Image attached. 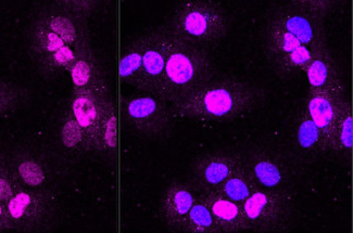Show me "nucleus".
Wrapping results in <instances>:
<instances>
[{"mask_svg": "<svg viewBox=\"0 0 353 233\" xmlns=\"http://www.w3.org/2000/svg\"><path fill=\"white\" fill-rule=\"evenodd\" d=\"M105 82L81 91H73L71 111L88 138V150L95 151L96 138L108 100Z\"/></svg>", "mask_w": 353, "mask_h": 233, "instance_id": "nucleus-9", "label": "nucleus"}, {"mask_svg": "<svg viewBox=\"0 0 353 233\" xmlns=\"http://www.w3.org/2000/svg\"><path fill=\"white\" fill-rule=\"evenodd\" d=\"M263 93L254 85L239 78L212 80L171 107L174 118L194 121L228 122L254 110Z\"/></svg>", "mask_w": 353, "mask_h": 233, "instance_id": "nucleus-2", "label": "nucleus"}, {"mask_svg": "<svg viewBox=\"0 0 353 233\" xmlns=\"http://www.w3.org/2000/svg\"><path fill=\"white\" fill-rule=\"evenodd\" d=\"M22 188L14 172L7 166L0 169V202L7 203Z\"/></svg>", "mask_w": 353, "mask_h": 233, "instance_id": "nucleus-28", "label": "nucleus"}, {"mask_svg": "<svg viewBox=\"0 0 353 233\" xmlns=\"http://www.w3.org/2000/svg\"><path fill=\"white\" fill-rule=\"evenodd\" d=\"M256 185L263 186L266 189H275L284 181L283 170L271 155L266 153H258L251 159V165L248 166Z\"/></svg>", "mask_w": 353, "mask_h": 233, "instance_id": "nucleus-20", "label": "nucleus"}, {"mask_svg": "<svg viewBox=\"0 0 353 233\" xmlns=\"http://www.w3.org/2000/svg\"><path fill=\"white\" fill-rule=\"evenodd\" d=\"M245 231H274L286 223L290 200L286 193L274 189H256L241 204Z\"/></svg>", "mask_w": 353, "mask_h": 233, "instance_id": "nucleus-7", "label": "nucleus"}, {"mask_svg": "<svg viewBox=\"0 0 353 233\" xmlns=\"http://www.w3.org/2000/svg\"><path fill=\"white\" fill-rule=\"evenodd\" d=\"M168 34L167 62L161 82L154 93L171 105L210 82L213 65L205 50L185 44L169 32Z\"/></svg>", "mask_w": 353, "mask_h": 233, "instance_id": "nucleus-3", "label": "nucleus"}, {"mask_svg": "<svg viewBox=\"0 0 353 233\" xmlns=\"http://www.w3.org/2000/svg\"><path fill=\"white\" fill-rule=\"evenodd\" d=\"M296 3L302 9H305L307 12L323 19V20L327 16L328 11L333 5L332 1H326V0H301V1H296Z\"/></svg>", "mask_w": 353, "mask_h": 233, "instance_id": "nucleus-30", "label": "nucleus"}, {"mask_svg": "<svg viewBox=\"0 0 353 233\" xmlns=\"http://www.w3.org/2000/svg\"><path fill=\"white\" fill-rule=\"evenodd\" d=\"M197 197L192 188L182 182H173L162 195L160 214L164 223L175 231H182L187 216Z\"/></svg>", "mask_w": 353, "mask_h": 233, "instance_id": "nucleus-13", "label": "nucleus"}, {"mask_svg": "<svg viewBox=\"0 0 353 233\" xmlns=\"http://www.w3.org/2000/svg\"><path fill=\"white\" fill-rule=\"evenodd\" d=\"M24 98V90L12 82L0 78V118L16 110Z\"/></svg>", "mask_w": 353, "mask_h": 233, "instance_id": "nucleus-27", "label": "nucleus"}, {"mask_svg": "<svg viewBox=\"0 0 353 233\" xmlns=\"http://www.w3.org/2000/svg\"><path fill=\"white\" fill-rule=\"evenodd\" d=\"M146 36L139 37L123 49L120 62V77L128 86L139 89L143 71V49Z\"/></svg>", "mask_w": 353, "mask_h": 233, "instance_id": "nucleus-18", "label": "nucleus"}, {"mask_svg": "<svg viewBox=\"0 0 353 233\" xmlns=\"http://www.w3.org/2000/svg\"><path fill=\"white\" fill-rule=\"evenodd\" d=\"M17 178L21 185L26 188L41 187L47 181V175L44 167L39 164L33 157L23 155L17 161L16 166Z\"/></svg>", "mask_w": 353, "mask_h": 233, "instance_id": "nucleus-25", "label": "nucleus"}, {"mask_svg": "<svg viewBox=\"0 0 353 233\" xmlns=\"http://www.w3.org/2000/svg\"><path fill=\"white\" fill-rule=\"evenodd\" d=\"M143 49V71L139 90L156 93L163 76L167 62L169 34L165 27L146 34Z\"/></svg>", "mask_w": 353, "mask_h": 233, "instance_id": "nucleus-11", "label": "nucleus"}, {"mask_svg": "<svg viewBox=\"0 0 353 233\" xmlns=\"http://www.w3.org/2000/svg\"><path fill=\"white\" fill-rule=\"evenodd\" d=\"M273 20L297 37L305 46L314 50L325 46L324 20L307 12L297 3L282 7L275 13Z\"/></svg>", "mask_w": 353, "mask_h": 233, "instance_id": "nucleus-10", "label": "nucleus"}, {"mask_svg": "<svg viewBox=\"0 0 353 233\" xmlns=\"http://www.w3.org/2000/svg\"><path fill=\"white\" fill-rule=\"evenodd\" d=\"M62 144L67 149L72 151H80V150H88V138L84 129L81 127L73 113L70 110L63 120L61 129Z\"/></svg>", "mask_w": 353, "mask_h": 233, "instance_id": "nucleus-26", "label": "nucleus"}, {"mask_svg": "<svg viewBox=\"0 0 353 233\" xmlns=\"http://www.w3.org/2000/svg\"><path fill=\"white\" fill-rule=\"evenodd\" d=\"M256 189H258V185L254 181L248 166L243 163L223 182L219 191L230 200L241 204Z\"/></svg>", "mask_w": 353, "mask_h": 233, "instance_id": "nucleus-19", "label": "nucleus"}, {"mask_svg": "<svg viewBox=\"0 0 353 233\" xmlns=\"http://www.w3.org/2000/svg\"><path fill=\"white\" fill-rule=\"evenodd\" d=\"M243 163L239 155L207 154L194 163V177L203 190H219Z\"/></svg>", "mask_w": 353, "mask_h": 233, "instance_id": "nucleus-12", "label": "nucleus"}, {"mask_svg": "<svg viewBox=\"0 0 353 233\" xmlns=\"http://www.w3.org/2000/svg\"><path fill=\"white\" fill-rule=\"evenodd\" d=\"M352 110L348 102L341 100L334 125L332 149L336 152L350 151L352 148Z\"/></svg>", "mask_w": 353, "mask_h": 233, "instance_id": "nucleus-21", "label": "nucleus"}, {"mask_svg": "<svg viewBox=\"0 0 353 233\" xmlns=\"http://www.w3.org/2000/svg\"><path fill=\"white\" fill-rule=\"evenodd\" d=\"M298 142L303 149L309 151H325L327 144L321 129L315 125L307 111L300 118L297 129Z\"/></svg>", "mask_w": 353, "mask_h": 233, "instance_id": "nucleus-24", "label": "nucleus"}, {"mask_svg": "<svg viewBox=\"0 0 353 233\" xmlns=\"http://www.w3.org/2000/svg\"><path fill=\"white\" fill-rule=\"evenodd\" d=\"M57 3L81 20L88 18L90 13L95 10L97 5L96 1H88V0H67V1H59Z\"/></svg>", "mask_w": 353, "mask_h": 233, "instance_id": "nucleus-29", "label": "nucleus"}, {"mask_svg": "<svg viewBox=\"0 0 353 233\" xmlns=\"http://www.w3.org/2000/svg\"><path fill=\"white\" fill-rule=\"evenodd\" d=\"M117 113L112 102L108 101L98 127L95 151L113 153L117 149Z\"/></svg>", "mask_w": 353, "mask_h": 233, "instance_id": "nucleus-22", "label": "nucleus"}, {"mask_svg": "<svg viewBox=\"0 0 353 233\" xmlns=\"http://www.w3.org/2000/svg\"><path fill=\"white\" fill-rule=\"evenodd\" d=\"M52 195L44 190L21 188L6 203L12 230H30L41 225L52 210Z\"/></svg>", "mask_w": 353, "mask_h": 233, "instance_id": "nucleus-8", "label": "nucleus"}, {"mask_svg": "<svg viewBox=\"0 0 353 233\" xmlns=\"http://www.w3.org/2000/svg\"><path fill=\"white\" fill-rule=\"evenodd\" d=\"M122 113L132 129L146 136L167 133L174 121L169 103L156 93L141 90L123 97Z\"/></svg>", "mask_w": 353, "mask_h": 233, "instance_id": "nucleus-5", "label": "nucleus"}, {"mask_svg": "<svg viewBox=\"0 0 353 233\" xmlns=\"http://www.w3.org/2000/svg\"><path fill=\"white\" fill-rule=\"evenodd\" d=\"M5 166V161H3V157H0V169H3Z\"/></svg>", "mask_w": 353, "mask_h": 233, "instance_id": "nucleus-32", "label": "nucleus"}, {"mask_svg": "<svg viewBox=\"0 0 353 233\" xmlns=\"http://www.w3.org/2000/svg\"><path fill=\"white\" fill-rule=\"evenodd\" d=\"M83 21L58 3L39 12L30 32L28 52L41 75L69 72L77 54L90 46Z\"/></svg>", "mask_w": 353, "mask_h": 233, "instance_id": "nucleus-1", "label": "nucleus"}, {"mask_svg": "<svg viewBox=\"0 0 353 233\" xmlns=\"http://www.w3.org/2000/svg\"><path fill=\"white\" fill-rule=\"evenodd\" d=\"M341 96H343L341 93L327 91V93H309V98H307V113L315 125L318 126L324 135L328 150L332 149L334 125L337 118Z\"/></svg>", "mask_w": 353, "mask_h": 233, "instance_id": "nucleus-16", "label": "nucleus"}, {"mask_svg": "<svg viewBox=\"0 0 353 233\" xmlns=\"http://www.w3.org/2000/svg\"><path fill=\"white\" fill-rule=\"evenodd\" d=\"M318 50L305 46L276 21H270L266 31V56L279 75L287 77L305 72Z\"/></svg>", "mask_w": 353, "mask_h": 233, "instance_id": "nucleus-6", "label": "nucleus"}, {"mask_svg": "<svg viewBox=\"0 0 353 233\" xmlns=\"http://www.w3.org/2000/svg\"><path fill=\"white\" fill-rule=\"evenodd\" d=\"M165 28L179 41L205 50L218 46L226 36L228 21L220 3L190 0L175 10Z\"/></svg>", "mask_w": 353, "mask_h": 233, "instance_id": "nucleus-4", "label": "nucleus"}, {"mask_svg": "<svg viewBox=\"0 0 353 233\" xmlns=\"http://www.w3.org/2000/svg\"><path fill=\"white\" fill-rule=\"evenodd\" d=\"M12 230L5 203L0 202V232Z\"/></svg>", "mask_w": 353, "mask_h": 233, "instance_id": "nucleus-31", "label": "nucleus"}, {"mask_svg": "<svg viewBox=\"0 0 353 233\" xmlns=\"http://www.w3.org/2000/svg\"><path fill=\"white\" fill-rule=\"evenodd\" d=\"M183 232L218 233V227L201 197H198L187 216Z\"/></svg>", "mask_w": 353, "mask_h": 233, "instance_id": "nucleus-23", "label": "nucleus"}, {"mask_svg": "<svg viewBox=\"0 0 353 233\" xmlns=\"http://www.w3.org/2000/svg\"><path fill=\"white\" fill-rule=\"evenodd\" d=\"M309 80V93L336 91L343 93V82L338 75L337 67L327 47L323 46L315 52L305 71Z\"/></svg>", "mask_w": 353, "mask_h": 233, "instance_id": "nucleus-14", "label": "nucleus"}, {"mask_svg": "<svg viewBox=\"0 0 353 233\" xmlns=\"http://www.w3.org/2000/svg\"><path fill=\"white\" fill-rule=\"evenodd\" d=\"M200 197L210 210L219 232L245 231L241 204L230 200L219 190H203Z\"/></svg>", "mask_w": 353, "mask_h": 233, "instance_id": "nucleus-15", "label": "nucleus"}, {"mask_svg": "<svg viewBox=\"0 0 353 233\" xmlns=\"http://www.w3.org/2000/svg\"><path fill=\"white\" fill-rule=\"evenodd\" d=\"M69 72L73 82V91L88 89L103 82L90 45L77 54Z\"/></svg>", "mask_w": 353, "mask_h": 233, "instance_id": "nucleus-17", "label": "nucleus"}]
</instances>
